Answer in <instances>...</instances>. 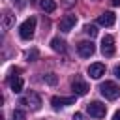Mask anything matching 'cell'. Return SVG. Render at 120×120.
Listing matches in <instances>:
<instances>
[{
  "mask_svg": "<svg viewBox=\"0 0 120 120\" xmlns=\"http://www.w3.org/2000/svg\"><path fill=\"white\" fill-rule=\"evenodd\" d=\"M99 92H101V96H105V99H118V96H120V86L116 84V82H112V81H105V82H101V86H99Z\"/></svg>",
  "mask_w": 120,
  "mask_h": 120,
  "instance_id": "6da1fadb",
  "label": "cell"
},
{
  "mask_svg": "<svg viewBox=\"0 0 120 120\" xmlns=\"http://www.w3.org/2000/svg\"><path fill=\"white\" fill-rule=\"evenodd\" d=\"M19 105L28 107L30 111H38V109L41 107V99H39V96H38L36 92H28V94H24V96L19 99Z\"/></svg>",
  "mask_w": 120,
  "mask_h": 120,
  "instance_id": "7a4b0ae2",
  "label": "cell"
},
{
  "mask_svg": "<svg viewBox=\"0 0 120 120\" xmlns=\"http://www.w3.org/2000/svg\"><path fill=\"white\" fill-rule=\"evenodd\" d=\"M34 30H36V19L30 17V19H26V21L19 26V36H21L22 39H32V38H34Z\"/></svg>",
  "mask_w": 120,
  "mask_h": 120,
  "instance_id": "3957f363",
  "label": "cell"
},
{
  "mask_svg": "<svg viewBox=\"0 0 120 120\" xmlns=\"http://www.w3.org/2000/svg\"><path fill=\"white\" fill-rule=\"evenodd\" d=\"M86 111H88L90 116H94V118H103V116L107 114V107H105L101 101H92V103H88V105H86Z\"/></svg>",
  "mask_w": 120,
  "mask_h": 120,
  "instance_id": "277c9868",
  "label": "cell"
},
{
  "mask_svg": "<svg viewBox=\"0 0 120 120\" xmlns=\"http://www.w3.org/2000/svg\"><path fill=\"white\" fill-rule=\"evenodd\" d=\"M101 52H103V56H112L114 54V38L112 36H105L101 39Z\"/></svg>",
  "mask_w": 120,
  "mask_h": 120,
  "instance_id": "5b68a950",
  "label": "cell"
},
{
  "mask_svg": "<svg viewBox=\"0 0 120 120\" xmlns=\"http://www.w3.org/2000/svg\"><path fill=\"white\" fill-rule=\"evenodd\" d=\"M71 90H73L75 96H84V94L88 92V84H86L81 77H75V79L71 81Z\"/></svg>",
  "mask_w": 120,
  "mask_h": 120,
  "instance_id": "8992f818",
  "label": "cell"
},
{
  "mask_svg": "<svg viewBox=\"0 0 120 120\" xmlns=\"http://www.w3.org/2000/svg\"><path fill=\"white\" fill-rule=\"evenodd\" d=\"M77 51H79V54H81L82 58H88V56H92V54H94L96 47H94V43H92V41H81V43L77 45Z\"/></svg>",
  "mask_w": 120,
  "mask_h": 120,
  "instance_id": "52a82bcc",
  "label": "cell"
},
{
  "mask_svg": "<svg viewBox=\"0 0 120 120\" xmlns=\"http://www.w3.org/2000/svg\"><path fill=\"white\" fill-rule=\"evenodd\" d=\"M88 75L92 79H101L105 75V64L101 62H96V64H90L88 66Z\"/></svg>",
  "mask_w": 120,
  "mask_h": 120,
  "instance_id": "ba28073f",
  "label": "cell"
},
{
  "mask_svg": "<svg viewBox=\"0 0 120 120\" xmlns=\"http://www.w3.org/2000/svg\"><path fill=\"white\" fill-rule=\"evenodd\" d=\"M51 103H52V107H54V109H60V107H66V105H73V103H75V98H73V96H71V98L54 96V98L51 99Z\"/></svg>",
  "mask_w": 120,
  "mask_h": 120,
  "instance_id": "9c48e42d",
  "label": "cell"
},
{
  "mask_svg": "<svg viewBox=\"0 0 120 120\" xmlns=\"http://www.w3.org/2000/svg\"><path fill=\"white\" fill-rule=\"evenodd\" d=\"M114 21H116V15L112 11H105L98 17V24H101V26H112Z\"/></svg>",
  "mask_w": 120,
  "mask_h": 120,
  "instance_id": "30bf717a",
  "label": "cell"
},
{
  "mask_svg": "<svg viewBox=\"0 0 120 120\" xmlns=\"http://www.w3.org/2000/svg\"><path fill=\"white\" fill-rule=\"evenodd\" d=\"M75 22H77V17L75 15H66L60 21V30L62 32H71V28L75 26Z\"/></svg>",
  "mask_w": 120,
  "mask_h": 120,
  "instance_id": "8fae6325",
  "label": "cell"
},
{
  "mask_svg": "<svg viewBox=\"0 0 120 120\" xmlns=\"http://www.w3.org/2000/svg\"><path fill=\"white\" fill-rule=\"evenodd\" d=\"M8 82H9V86H11V90H13L15 94H19V92L22 90V79H21V77L11 75V77L8 79Z\"/></svg>",
  "mask_w": 120,
  "mask_h": 120,
  "instance_id": "7c38bea8",
  "label": "cell"
},
{
  "mask_svg": "<svg viewBox=\"0 0 120 120\" xmlns=\"http://www.w3.org/2000/svg\"><path fill=\"white\" fill-rule=\"evenodd\" d=\"M13 24H15V15H11V11H6V13H4V19H2L4 30H9Z\"/></svg>",
  "mask_w": 120,
  "mask_h": 120,
  "instance_id": "4fadbf2b",
  "label": "cell"
},
{
  "mask_svg": "<svg viewBox=\"0 0 120 120\" xmlns=\"http://www.w3.org/2000/svg\"><path fill=\"white\" fill-rule=\"evenodd\" d=\"M51 47H52V51H56V52H66V41L60 39V38H54V39L51 41Z\"/></svg>",
  "mask_w": 120,
  "mask_h": 120,
  "instance_id": "5bb4252c",
  "label": "cell"
},
{
  "mask_svg": "<svg viewBox=\"0 0 120 120\" xmlns=\"http://www.w3.org/2000/svg\"><path fill=\"white\" fill-rule=\"evenodd\" d=\"M39 6H41V9L47 11V13H52V11L56 9V2H54V0H41Z\"/></svg>",
  "mask_w": 120,
  "mask_h": 120,
  "instance_id": "9a60e30c",
  "label": "cell"
},
{
  "mask_svg": "<svg viewBox=\"0 0 120 120\" xmlns=\"http://www.w3.org/2000/svg\"><path fill=\"white\" fill-rule=\"evenodd\" d=\"M84 32H86L90 38H96V36H98V26H96V24H86V26H84Z\"/></svg>",
  "mask_w": 120,
  "mask_h": 120,
  "instance_id": "2e32d148",
  "label": "cell"
},
{
  "mask_svg": "<svg viewBox=\"0 0 120 120\" xmlns=\"http://www.w3.org/2000/svg\"><path fill=\"white\" fill-rule=\"evenodd\" d=\"M43 81H45L47 84H56V82H58V77H56L54 73H47V75H43Z\"/></svg>",
  "mask_w": 120,
  "mask_h": 120,
  "instance_id": "e0dca14e",
  "label": "cell"
},
{
  "mask_svg": "<svg viewBox=\"0 0 120 120\" xmlns=\"http://www.w3.org/2000/svg\"><path fill=\"white\" fill-rule=\"evenodd\" d=\"M26 118V114H24V111H21V109H15L13 112H11V120H24Z\"/></svg>",
  "mask_w": 120,
  "mask_h": 120,
  "instance_id": "ac0fdd59",
  "label": "cell"
},
{
  "mask_svg": "<svg viewBox=\"0 0 120 120\" xmlns=\"http://www.w3.org/2000/svg\"><path fill=\"white\" fill-rule=\"evenodd\" d=\"M75 4V0H62V6H66V8H71Z\"/></svg>",
  "mask_w": 120,
  "mask_h": 120,
  "instance_id": "d6986e66",
  "label": "cell"
},
{
  "mask_svg": "<svg viewBox=\"0 0 120 120\" xmlns=\"http://www.w3.org/2000/svg\"><path fill=\"white\" fill-rule=\"evenodd\" d=\"M26 56H28V60H32V58H36V56H38V51H32V52H28Z\"/></svg>",
  "mask_w": 120,
  "mask_h": 120,
  "instance_id": "ffe728a7",
  "label": "cell"
},
{
  "mask_svg": "<svg viewBox=\"0 0 120 120\" xmlns=\"http://www.w3.org/2000/svg\"><path fill=\"white\" fill-rule=\"evenodd\" d=\"M114 77H116V79H120V64L114 68Z\"/></svg>",
  "mask_w": 120,
  "mask_h": 120,
  "instance_id": "44dd1931",
  "label": "cell"
},
{
  "mask_svg": "<svg viewBox=\"0 0 120 120\" xmlns=\"http://www.w3.org/2000/svg\"><path fill=\"white\" fill-rule=\"evenodd\" d=\"M73 120H84V118H82L81 112H75V114H73Z\"/></svg>",
  "mask_w": 120,
  "mask_h": 120,
  "instance_id": "7402d4cb",
  "label": "cell"
},
{
  "mask_svg": "<svg viewBox=\"0 0 120 120\" xmlns=\"http://www.w3.org/2000/svg\"><path fill=\"white\" fill-rule=\"evenodd\" d=\"M112 120H120V111H116V112H114V116H112Z\"/></svg>",
  "mask_w": 120,
  "mask_h": 120,
  "instance_id": "603a6c76",
  "label": "cell"
},
{
  "mask_svg": "<svg viewBox=\"0 0 120 120\" xmlns=\"http://www.w3.org/2000/svg\"><path fill=\"white\" fill-rule=\"evenodd\" d=\"M17 2H19V0H17Z\"/></svg>",
  "mask_w": 120,
  "mask_h": 120,
  "instance_id": "cb8c5ba5",
  "label": "cell"
}]
</instances>
